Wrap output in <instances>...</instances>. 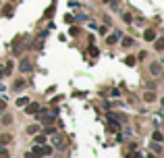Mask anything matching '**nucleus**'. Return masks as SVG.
Segmentation results:
<instances>
[{
  "instance_id": "1",
  "label": "nucleus",
  "mask_w": 164,
  "mask_h": 158,
  "mask_svg": "<svg viewBox=\"0 0 164 158\" xmlns=\"http://www.w3.org/2000/svg\"><path fill=\"white\" fill-rule=\"evenodd\" d=\"M42 110V106L38 102H27L25 104V112H27V115H35V112H40Z\"/></svg>"
},
{
  "instance_id": "2",
  "label": "nucleus",
  "mask_w": 164,
  "mask_h": 158,
  "mask_svg": "<svg viewBox=\"0 0 164 158\" xmlns=\"http://www.w3.org/2000/svg\"><path fill=\"white\" fill-rule=\"evenodd\" d=\"M150 73L154 77H158L160 73H162V65H160V62H152V65H150Z\"/></svg>"
},
{
  "instance_id": "3",
  "label": "nucleus",
  "mask_w": 164,
  "mask_h": 158,
  "mask_svg": "<svg viewBox=\"0 0 164 158\" xmlns=\"http://www.w3.org/2000/svg\"><path fill=\"white\" fill-rule=\"evenodd\" d=\"M144 38H145L148 42H154V40H156V31H154V29H145Z\"/></svg>"
},
{
  "instance_id": "4",
  "label": "nucleus",
  "mask_w": 164,
  "mask_h": 158,
  "mask_svg": "<svg viewBox=\"0 0 164 158\" xmlns=\"http://www.w3.org/2000/svg\"><path fill=\"white\" fill-rule=\"evenodd\" d=\"M118 38H121V31H114V34H110L108 35V44H116V42H118Z\"/></svg>"
},
{
  "instance_id": "5",
  "label": "nucleus",
  "mask_w": 164,
  "mask_h": 158,
  "mask_svg": "<svg viewBox=\"0 0 164 158\" xmlns=\"http://www.w3.org/2000/svg\"><path fill=\"white\" fill-rule=\"evenodd\" d=\"M19 69L23 71V73H27V71H31V62H29V61H23V62H21V67H19Z\"/></svg>"
},
{
  "instance_id": "6",
  "label": "nucleus",
  "mask_w": 164,
  "mask_h": 158,
  "mask_svg": "<svg viewBox=\"0 0 164 158\" xmlns=\"http://www.w3.org/2000/svg\"><path fill=\"white\" fill-rule=\"evenodd\" d=\"M11 135H8V133H4V135H0V146H7V144H11Z\"/></svg>"
},
{
  "instance_id": "7",
  "label": "nucleus",
  "mask_w": 164,
  "mask_h": 158,
  "mask_svg": "<svg viewBox=\"0 0 164 158\" xmlns=\"http://www.w3.org/2000/svg\"><path fill=\"white\" fill-rule=\"evenodd\" d=\"M48 139H46V135H40V133H35V144H46Z\"/></svg>"
},
{
  "instance_id": "8",
  "label": "nucleus",
  "mask_w": 164,
  "mask_h": 158,
  "mask_svg": "<svg viewBox=\"0 0 164 158\" xmlns=\"http://www.w3.org/2000/svg\"><path fill=\"white\" fill-rule=\"evenodd\" d=\"M145 102H152V100H156V94H154V92H145Z\"/></svg>"
},
{
  "instance_id": "9",
  "label": "nucleus",
  "mask_w": 164,
  "mask_h": 158,
  "mask_svg": "<svg viewBox=\"0 0 164 158\" xmlns=\"http://www.w3.org/2000/svg\"><path fill=\"white\" fill-rule=\"evenodd\" d=\"M27 133H29V135H31V133L35 135V133H40V127H38V125H31V127L27 129Z\"/></svg>"
},
{
  "instance_id": "10",
  "label": "nucleus",
  "mask_w": 164,
  "mask_h": 158,
  "mask_svg": "<svg viewBox=\"0 0 164 158\" xmlns=\"http://www.w3.org/2000/svg\"><path fill=\"white\" fill-rule=\"evenodd\" d=\"M13 123V117H11V115H4V117H2V125H11Z\"/></svg>"
},
{
  "instance_id": "11",
  "label": "nucleus",
  "mask_w": 164,
  "mask_h": 158,
  "mask_svg": "<svg viewBox=\"0 0 164 158\" xmlns=\"http://www.w3.org/2000/svg\"><path fill=\"white\" fill-rule=\"evenodd\" d=\"M152 139H154V142H162V133H160V131H154Z\"/></svg>"
},
{
  "instance_id": "12",
  "label": "nucleus",
  "mask_w": 164,
  "mask_h": 158,
  "mask_svg": "<svg viewBox=\"0 0 164 158\" xmlns=\"http://www.w3.org/2000/svg\"><path fill=\"white\" fill-rule=\"evenodd\" d=\"M89 54L91 56H100V50H98L96 46H89Z\"/></svg>"
},
{
  "instance_id": "13",
  "label": "nucleus",
  "mask_w": 164,
  "mask_h": 158,
  "mask_svg": "<svg viewBox=\"0 0 164 158\" xmlns=\"http://www.w3.org/2000/svg\"><path fill=\"white\" fill-rule=\"evenodd\" d=\"M152 150L160 154V152H162V148H160V142H154V144H152Z\"/></svg>"
},
{
  "instance_id": "14",
  "label": "nucleus",
  "mask_w": 164,
  "mask_h": 158,
  "mask_svg": "<svg viewBox=\"0 0 164 158\" xmlns=\"http://www.w3.org/2000/svg\"><path fill=\"white\" fill-rule=\"evenodd\" d=\"M27 102H29V98H19V100H17V106H25Z\"/></svg>"
},
{
  "instance_id": "15",
  "label": "nucleus",
  "mask_w": 164,
  "mask_h": 158,
  "mask_svg": "<svg viewBox=\"0 0 164 158\" xmlns=\"http://www.w3.org/2000/svg\"><path fill=\"white\" fill-rule=\"evenodd\" d=\"M162 48H164V42L162 40H156V50H158V52H162Z\"/></svg>"
},
{
  "instance_id": "16",
  "label": "nucleus",
  "mask_w": 164,
  "mask_h": 158,
  "mask_svg": "<svg viewBox=\"0 0 164 158\" xmlns=\"http://www.w3.org/2000/svg\"><path fill=\"white\" fill-rule=\"evenodd\" d=\"M0 158H11V156H8V152L4 150V148H0Z\"/></svg>"
},
{
  "instance_id": "17",
  "label": "nucleus",
  "mask_w": 164,
  "mask_h": 158,
  "mask_svg": "<svg viewBox=\"0 0 164 158\" xmlns=\"http://www.w3.org/2000/svg\"><path fill=\"white\" fill-rule=\"evenodd\" d=\"M4 110H7V102H4V100H0V115H2Z\"/></svg>"
},
{
  "instance_id": "18",
  "label": "nucleus",
  "mask_w": 164,
  "mask_h": 158,
  "mask_svg": "<svg viewBox=\"0 0 164 158\" xmlns=\"http://www.w3.org/2000/svg\"><path fill=\"white\" fill-rule=\"evenodd\" d=\"M123 19H125V21H127V23H131V21H133V17H131V15H129V13H125V15H123Z\"/></svg>"
},
{
  "instance_id": "19",
  "label": "nucleus",
  "mask_w": 164,
  "mask_h": 158,
  "mask_svg": "<svg viewBox=\"0 0 164 158\" xmlns=\"http://www.w3.org/2000/svg\"><path fill=\"white\" fill-rule=\"evenodd\" d=\"M131 44H133V40H131V38H125V42H123V46H131Z\"/></svg>"
},
{
  "instance_id": "20",
  "label": "nucleus",
  "mask_w": 164,
  "mask_h": 158,
  "mask_svg": "<svg viewBox=\"0 0 164 158\" xmlns=\"http://www.w3.org/2000/svg\"><path fill=\"white\" fill-rule=\"evenodd\" d=\"M54 131H56L54 127H46V135H48V133H50V135H52V133H54Z\"/></svg>"
},
{
  "instance_id": "21",
  "label": "nucleus",
  "mask_w": 164,
  "mask_h": 158,
  "mask_svg": "<svg viewBox=\"0 0 164 158\" xmlns=\"http://www.w3.org/2000/svg\"><path fill=\"white\" fill-rule=\"evenodd\" d=\"M127 158H139V154H137V152H133V154H131V152H129V154H127Z\"/></svg>"
},
{
  "instance_id": "22",
  "label": "nucleus",
  "mask_w": 164,
  "mask_h": 158,
  "mask_svg": "<svg viewBox=\"0 0 164 158\" xmlns=\"http://www.w3.org/2000/svg\"><path fill=\"white\" fill-rule=\"evenodd\" d=\"M104 2H110V0H104Z\"/></svg>"
}]
</instances>
